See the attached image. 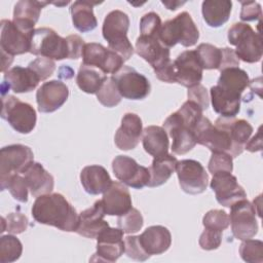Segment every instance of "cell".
Here are the masks:
<instances>
[{"instance_id":"f5cc1de1","label":"cell","mask_w":263,"mask_h":263,"mask_svg":"<svg viewBox=\"0 0 263 263\" xmlns=\"http://www.w3.org/2000/svg\"><path fill=\"white\" fill-rule=\"evenodd\" d=\"M69 47V59L76 60L81 57L82 49L84 46V40L78 35H69L66 37Z\"/></svg>"},{"instance_id":"7c38bea8","label":"cell","mask_w":263,"mask_h":263,"mask_svg":"<svg viewBox=\"0 0 263 263\" xmlns=\"http://www.w3.org/2000/svg\"><path fill=\"white\" fill-rule=\"evenodd\" d=\"M112 170L121 183L135 189H142L150 180L149 170L125 155H118L113 159Z\"/></svg>"},{"instance_id":"9a60e30c","label":"cell","mask_w":263,"mask_h":263,"mask_svg":"<svg viewBox=\"0 0 263 263\" xmlns=\"http://www.w3.org/2000/svg\"><path fill=\"white\" fill-rule=\"evenodd\" d=\"M0 27L1 51L11 57L30 52L31 41L34 32L24 31L9 20H2Z\"/></svg>"},{"instance_id":"ab89813d","label":"cell","mask_w":263,"mask_h":263,"mask_svg":"<svg viewBox=\"0 0 263 263\" xmlns=\"http://www.w3.org/2000/svg\"><path fill=\"white\" fill-rule=\"evenodd\" d=\"M98 101L105 107L111 108L117 106L121 101V95L112 77H108L97 91Z\"/></svg>"},{"instance_id":"6da1fadb","label":"cell","mask_w":263,"mask_h":263,"mask_svg":"<svg viewBox=\"0 0 263 263\" xmlns=\"http://www.w3.org/2000/svg\"><path fill=\"white\" fill-rule=\"evenodd\" d=\"M32 216L40 224L67 232H76L79 222L76 210L60 193H47L36 197L32 206Z\"/></svg>"},{"instance_id":"f6af8a7d","label":"cell","mask_w":263,"mask_h":263,"mask_svg":"<svg viewBox=\"0 0 263 263\" xmlns=\"http://www.w3.org/2000/svg\"><path fill=\"white\" fill-rule=\"evenodd\" d=\"M232 158L231 155L225 152H213L208 164L209 172L212 175L220 172L231 173L233 170Z\"/></svg>"},{"instance_id":"2e32d148","label":"cell","mask_w":263,"mask_h":263,"mask_svg":"<svg viewBox=\"0 0 263 263\" xmlns=\"http://www.w3.org/2000/svg\"><path fill=\"white\" fill-rule=\"evenodd\" d=\"M210 186L215 192L217 201L223 206L230 208L236 201L247 198L245 189L231 173L220 172L214 174Z\"/></svg>"},{"instance_id":"7bdbcfd3","label":"cell","mask_w":263,"mask_h":263,"mask_svg":"<svg viewBox=\"0 0 263 263\" xmlns=\"http://www.w3.org/2000/svg\"><path fill=\"white\" fill-rule=\"evenodd\" d=\"M1 223H2V228L0 230L1 233L4 231H7L8 233H11V234H20L26 231L29 225L27 216H25L20 212L10 213L5 218L2 217Z\"/></svg>"},{"instance_id":"83f0119b","label":"cell","mask_w":263,"mask_h":263,"mask_svg":"<svg viewBox=\"0 0 263 263\" xmlns=\"http://www.w3.org/2000/svg\"><path fill=\"white\" fill-rule=\"evenodd\" d=\"M49 2L21 0L16 2L13 10L12 22L22 30L34 32V26L38 22L41 9Z\"/></svg>"},{"instance_id":"8992f818","label":"cell","mask_w":263,"mask_h":263,"mask_svg":"<svg viewBox=\"0 0 263 263\" xmlns=\"http://www.w3.org/2000/svg\"><path fill=\"white\" fill-rule=\"evenodd\" d=\"M1 117L20 134L31 133L36 125V111L28 103L10 95L2 96Z\"/></svg>"},{"instance_id":"5bb4252c","label":"cell","mask_w":263,"mask_h":263,"mask_svg":"<svg viewBox=\"0 0 263 263\" xmlns=\"http://www.w3.org/2000/svg\"><path fill=\"white\" fill-rule=\"evenodd\" d=\"M33 159V151L26 145L13 144L3 147L0 151V181L13 174H22Z\"/></svg>"},{"instance_id":"4316f807","label":"cell","mask_w":263,"mask_h":263,"mask_svg":"<svg viewBox=\"0 0 263 263\" xmlns=\"http://www.w3.org/2000/svg\"><path fill=\"white\" fill-rule=\"evenodd\" d=\"M80 182L85 192L91 195H99L104 193L111 186L113 181L104 166L92 164L82 168Z\"/></svg>"},{"instance_id":"11a10c76","label":"cell","mask_w":263,"mask_h":263,"mask_svg":"<svg viewBox=\"0 0 263 263\" xmlns=\"http://www.w3.org/2000/svg\"><path fill=\"white\" fill-rule=\"evenodd\" d=\"M245 148L250 152H256L262 150V137H261V128L258 129L256 136H254L251 140L245 144Z\"/></svg>"},{"instance_id":"681fc988","label":"cell","mask_w":263,"mask_h":263,"mask_svg":"<svg viewBox=\"0 0 263 263\" xmlns=\"http://www.w3.org/2000/svg\"><path fill=\"white\" fill-rule=\"evenodd\" d=\"M222 242V232L204 228L199 236L198 243L202 250L212 251L220 247Z\"/></svg>"},{"instance_id":"5b68a950","label":"cell","mask_w":263,"mask_h":263,"mask_svg":"<svg viewBox=\"0 0 263 263\" xmlns=\"http://www.w3.org/2000/svg\"><path fill=\"white\" fill-rule=\"evenodd\" d=\"M228 41L236 46L234 50L238 60L246 63H257L263 53L262 38L247 23H235L228 30Z\"/></svg>"},{"instance_id":"484cf974","label":"cell","mask_w":263,"mask_h":263,"mask_svg":"<svg viewBox=\"0 0 263 263\" xmlns=\"http://www.w3.org/2000/svg\"><path fill=\"white\" fill-rule=\"evenodd\" d=\"M140 242L147 254L160 255L168 250L172 243L170 230L161 225H154L146 228L139 236Z\"/></svg>"},{"instance_id":"836d02e7","label":"cell","mask_w":263,"mask_h":263,"mask_svg":"<svg viewBox=\"0 0 263 263\" xmlns=\"http://www.w3.org/2000/svg\"><path fill=\"white\" fill-rule=\"evenodd\" d=\"M178 160L173 154H166L161 157H155L150 165V180L148 187H158L164 184L176 170Z\"/></svg>"},{"instance_id":"7a4b0ae2","label":"cell","mask_w":263,"mask_h":263,"mask_svg":"<svg viewBox=\"0 0 263 263\" xmlns=\"http://www.w3.org/2000/svg\"><path fill=\"white\" fill-rule=\"evenodd\" d=\"M129 28L128 15L121 10L110 11L103 23L102 33L107 40L109 49L118 53L124 62L134 54V47L127 38Z\"/></svg>"},{"instance_id":"e575fe53","label":"cell","mask_w":263,"mask_h":263,"mask_svg":"<svg viewBox=\"0 0 263 263\" xmlns=\"http://www.w3.org/2000/svg\"><path fill=\"white\" fill-rule=\"evenodd\" d=\"M107 78V75L98 68L81 64L76 76V83L82 91L97 93Z\"/></svg>"},{"instance_id":"d6986e66","label":"cell","mask_w":263,"mask_h":263,"mask_svg":"<svg viewBox=\"0 0 263 263\" xmlns=\"http://www.w3.org/2000/svg\"><path fill=\"white\" fill-rule=\"evenodd\" d=\"M69 97L68 86L60 80L44 82L36 92L38 111L41 113H51L60 109Z\"/></svg>"},{"instance_id":"c3c4849f","label":"cell","mask_w":263,"mask_h":263,"mask_svg":"<svg viewBox=\"0 0 263 263\" xmlns=\"http://www.w3.org/2000/svg\"><path fill=\"white\" fill-rule=\"evenodd\" d=\"M124 253L127 257L136 260V261H146L150 255L145 252L143 249L139 236H126L124 238Z\"/></svg>"},{"instance_id":"e0dca14e","label":"cell","mask_w":263,"mask_h":263,"mask_svg":"<svg viewBox=\"0 0 263 263\" xmlns=\"http://www.w3.org/2000/svg\"><path fill=\"white\" fill-rule=\"evenodd\" d=\"M163 128L173 139L172 151L177 155L186 154L197 144L194 129L185 124L177 112L172 113L164 120Z\"/></svg>"},{"instance_id":"1f68e13d","label":"cell","mask_w":263,"mask_h":263,"mask_svg":"<svg viewBox=\"0 0 263 263\" xmlns=\"http://www.w3.org/2000/svg\"><path fill=\"white\" fill-rule=\"evenodd\" d=\"M231 8L229 0H205L201 5L203 21L212 28L221 27L229 20Z\"/></svg>"},{"instance_id":"d6a6232c","label":"cell","mask_w":263,"mask_h":263,"mask_svg":"<svg viewBox=\"0 0 263 263\" xmlns=\"http://www.w3.org/2000/svg\"><path fill=\"white\" fill-rule=\"evenodd\" d=\"M98 2L75 1L70 7L72 23L74 27L81 33L92 31L98 26V21L93 13V5Z\"/></svg>"},{"instance_id":"d4e9b609","label":"cell","mask_w":263,"mask_h":263,"mask_svg":"<svg viewBox=\"0 0 263 263\" xmlns=\"http://www.w3.org/2000/svg\"><path fill=\"white\" fill-rule=\"evenodd\" d=\"M28 188L34 197L51 193L54 185L53 177L39 162L30 163L22 173Z\"/></svg>"},{"instance_id":"8d00e7d4","label":"cell","mask_w":263,"mask_h":263,"mask_svg":"<svg viewBox=\"0 0 263 263\" xmlns=\"http://www.w3.org/2000/svg\"><path fill=\"white\" fill-rule=\"evenodd\" d=\"M202 69L219 70L222 61V48L210 43H200L195 49Z\"/></svg>"},{"instance_id":"4fadbf2b","label":"cell","mask_w":263,"mask_h":263,"mask_svg":"<svg viewBox=\"0 0 263 263\" xmlns=\"http://www.w3.org/2000/svg\"><path fill=\"white\" fill-rule=\"evenodd\" d=\"M123 231L120 228L105 227L97 236V252L90 262H115L124 253Z\"/></svg>"},{"instance_id":"ac0fdd59","label":"cell","mask_w":263,"mask_h":263,"mask_svg":"<svg viewBox=\"0 0 263 263\" xmlns=\"http://www.w3.org/2000/svg\"><path fill=\"white\" fill-rule=\"evenodd\" d=\"M173 63L177 83L188 88L200 83L203 69L195 50H185L181 52Z\"/></svg>"},{"instance_id":"74e56055","label":"cell","mask_w":263,"mask_h":263,"mask_svg":"<svg viewBox=\"0 0 263 263\" xmlns=\"http://www.w3.org/2000/svg\"><path fill=\"white\" fill-rule=\"evenodd\" d=\"M23 253V245L13 235H2L0 238V262L10 263L16 261Z\"/></svg>"},{"instance_id":"9f6ffc18","label":"cell","mask_w":263,"mask_h":263,"mask_svg":"<svg viewBox=\"0 0 263 263\" xmlns=\"http://www.w3.org/2000/svg\"><path fill=\"white\" fill-rule=\"evenodd\" d=\"M1 61H2V67H1V71L2 72H6L9 68V66L11 65V63L13 62V57L8 55L7 53L1 51Z\"/></svg>"},{"instance_id":"6f0895ef","label":"cell","mask_w":263,"mask_h":263,"mask_svg":"<svg viewBox=\"0 0 263 263\" xmlns=\"http://www.w3.org/2000/svg\"><path fill=\"white\" fill-rule=\"evenodd\" d=\"M185 2H180V1H162V4L167 7L170 10H176L180 5L184 4Z\"/></svg>"},{"instance_id":"ba28073f","label":"cell","mask_w":263,"mask_h":263,"mask_svg":"<svg viewBox=\"0 0 263 263\" xmlns=\"http://www.w3.org/2000/svg\"><path fill=\"white\" fill-rule=\"evenodd\" d=\"M229 220L232 234L236 239L246 240L258 233L256 209L247 198L238 200L230 206Z\"/></svg>"},{"instance_id":"816d5d0a","label":"cell","mask_w":263,"mask_h":263,"mask_svg":"<svg viewBox=\"0 0 263 263\" xmlns=\"http://www.w3.org/2000/svg\"><path fill=\"white\" fill-rule=\"evenodd\" d=\"M188 100L195 102L197 105L201 107L202 110H206L210 105V98L208 93V89L201 85L200 83L188 88Z\"/></svg>"},{"instance_id":"44dd1931","label":"cell","mask_w":263,"mask_h":263,"mask_svg":"<svg viewBox=\"0 0 263 263\" xmlns=\"http://www.w3.org/2000/svg\"><path fill=\"white\" fill-rule=\"evenodd\" d=\"M101 201L105 214L108 216H120L132 209L130 193L121 182H112L111 186L103 193Z\"/></svg>"},{"instance_id":"9c48e42d","label":"cell","mask_w":263,"mask_h":263,"mask_svg":"<svg viewBox=\"0 0 263 263\" xmlns=\"http://www.w3.org/2000/svg\"><path fill=\"white\" fill-rule=\"evenodd\" d=\"M121 97L128 100H143L151 90L149 80L133 67L122 66L111 76Z\"/></svg>"},{"instance_id":"4dcf8cb0","label":"cell","mask_w":263,"mask_h":263,"mask_svg":"<svg viewBox=\"0 0 263 263\" xmlns=\"http://www.w3.org/2000/svg\"><path fill=\"white\" fill-rule=\"evenodd\" d=\"M213 110L221 115V117H235L240 110V97L230 95L218 85H214L210 89Z\"/></svg>"},{"instance_id":"f1b7e54d","label":"cell","mask_w":263,"mask_h":263,"mask_svg":"<svg viewBox=\"0 0 263 263\" xmlns=\"http://www.w3.org/2000/svg\"><path fill=\"white\" fill-rule=\"evenodd\" d=\"M142 143L145 151L154 158L168 153V136L161 126L149 125L145 127L142 133Z\"/></svg>"},{"instance_id":"7402d4cb","label":"cell","mask_w":263,"mask_h":263,"mask_svg":"<svg viewBox=\"0 0 263 263\" xmlns=\"http://www.w3.org/2000/svg\"><path fill=\"white\" fill-rule=\"evenodd\" d=\"M143 133L141 118L135 113H125L121 125L115 133L114 142L120 150H132L137 147Z\"/></svg>"},{"instance_id":"db71d44e","label":"cell","mask_w":263,"mask_h":263,"mask_svg":"<svg viewBox=\"0 0 263 263\" xmlns=\"http://www.w3.org/2000/svg\"><path fill=\"white\" fill-rule=\"evenodd\" d=\"M239 66V60L237 59L234 50L229 47L222 48V61L221 66L219 68V71H222L226 68H232V67H238Z\"/></svg>"},{"instance_id":"30bf717a","label":"cell","mask_w":263,"mask_h":263,"mask_svg":"<svg viewBox=\"0 0 263 263\" xmlns=\"http://www.w3.org/2000/svg\"><path fill=\"white\" fill-rule=\"evenodd\" d=\"M176 173L181 189L188 194H200L205 191L209 175L202 164L194 159H183L177 162Z\"/></svg>"},{"instance_id":"f546056e","label":"cell","mask_w":263,"mask_h":263,"mask_svg":"<svg viewBox=\"0 0 263 263\" xmlns=\"http://www.w3.org/2000/svg\"><path fill=\"white\" fill-rule=\"evenodd\" d=\"M220 72L217 85L226 92L241 98V93L251 82L247 72L239 67L226 68Z\"/></svg>"},{"instance_id":"603a6c76","label":"cell","mask_w":263,"mask_h":263,"mask_svg":"<svg viewBox=\"0 0 263 263\" xmlns=\"http://www.w3.org/2000/svg\"><path fill=\"white\" fill-rule=\"evenodd\" d=\"M105 215L102 201L97 200L92 206L80 213L76 232L87 238H97L98 234L109 226L108 222L104 220Z\"/></svg>"},{"instance_id":"ee69618b","label":"cell","mask_w":263,"mask_h":263,"mask_svg":"<svg viewBox=\"0 0 263 263\" xmlns=\"http://www.w3.org/2000/svg\"><path fill=\"white\" fill-rule=\"evenodd\" d=\"M204 228L223 232L230 225L229 215L223 210H211L202 218Z\"/></svg>"},{"instance_id":"f907efd6","label":"cell","mask_w":263,"mask_h":263,"mask_svg":"<svg viewBox=\"0 0 263 263\" xmlns=\"http://www.w3.org/2000/svg\"><path fill=\"white\" fill-rule=\"evenodd\" d=\"M240 20L243 22H252L262 17L261 5L256 1H241Z\"/></svg>"},{"instance_id":"bcb514c9","label":"cell","mask_w":263,"mask_h":263,"mask_svg":"<svg viewBox=\"0 0 263 263\" xmlns=\"http://www.w3.org/2000/svg\"><path fill=\"white\" fill-rule=\"evenodd\" d=\"M161 20L156 12L144 14L140 21V33L142 36H158L161 29Z\"/></svg>"},{"instance_id":"60d3db41","label":"cell","mask_w":263,"mask_h":263,"mask_svg":"<svg viewBox=\"0 0 263 263\" xmlns=\"http://www.w3.org/2000/svg\"><path fill=\"white\" fill-rule=\"evenodd\" d=\"M239 254L243 261L248 263L263 262V242L259 239H246L239 246Z\"/></svg>"},{"instance_id":"b9f144b4","label":"cell","mask_w":263,"mask_h":263,"mask_svg":"<svg viewBox=\"0 0 263 263\" xmlns=\"http://www.w3.org/2000/svg\"><path fill=\"white\" fill-rule=\"evenodd\" d=\"M144 224L143 216L139 210L132 208L125 214L118 216L117 225L124 233L130 234L138 232Z\"/></svg>"},{"instance_id":"3957f363","label":"cell","mask_w":263,"mask_h":263,"mask_svg":"<svg viewBox=\"0 0 263 263\" xmlns=\"http://www.w3.org/2000/svg\"><path fill=\"white\" fill-rule=\"evenodd\" d=\"M194 133L197 144L205 146L212 152H225L232 157L241 154L235 147L229 130L219 118L213 125L208 117L202 116L196 124Z\"/></svg>"},{"instance_id":"ffe728a7","label":"cell","mask_w":263,"mask_h":263,"mask_svg":"<svg viewBox=\"0 0 263 263\" xmlns=\"http://www.w3.org/2000/svg\"><path fill=\"white\" fill-rule=\"evenodd\" d=\"M136 52L148 62L154 71L171 62L170 48L160 42L158 36L140 35L136 41Z\"/></svg>"},{"instance_id":"52a82bcc","label":"cell","mask_w":263,"mask_h":263,"mask_svg":"<svg viewBox=\"0 0 263 263\" xmlns=\"http://www.w3.org/2000/svg\"><path fill=\"white\" fill-rule=\"evenodd\" d=\"M32 54L61 61L69 59V47L66 38L58 35L51 28L35 29L31 41Z\"/></svg>"},{"instance_id":"277c9868","label":"cell","mask_w":263,"mask_h":263,"mask_svg":"<svg viewBox=\"0 0 263 263\" xmlns=\"http://www.w3.org/2000/svg\"><path fill=\"white\" fill-rule=\"evenodd\" d=\"M198 38L199 31L187 11H183L174 18L164 22L159 32V40L167 48L175 46L177 43L190 47L196 44Z\"/></svg>"},{"instance_id":"d590c367","label":"cell","mask_w":263,"mask_h":263,"mask_svg":"<svg viewBox=\"0 0 263 263\" xmlns=\"http://www.w3.org/2000/svg\"><path fill=\"white\" fill-rule=\"evenodd\" d=\"M219 119L229 130L231 139L237 150L242 153L245 144L248 142L253 133V126L245 119H235L234 117H219Z\"/></svg>"},{"instance_id":"8fae6325","label":"cell","mask_w":263,"mask_h":263,"mask_svg":"<svg viewBox=\"0 0 263 263\" xmlns=\"http://www.w3.org/2000/svg\"><path fill=\"white\" fill-rule=\"evenodd\" d=\"M81 57V64L98 68L105 74H115L124 64L118 53L96 42L85 43Z\"/></svg>"},{"instance_id":"f35d334b","label":"cell","mask_w":263,"mask_h":263,"mask_svg":"<svg viewBox=\"0 0 263 263\" xmlns=\"http://www.w3.org/2000/svg\"><path fill=\"white\" fill-rule=\"evenodd\" d=\"M1 190L8 189L12 197L20 202L28 201V185L22 174H13L0 181Z\"/></svg>"},{"instance_id":"cb8c5ba5","label":"cell","mask_w":263,"mask_h":263,"mask_svg":"<svg viewBox=\"0 0 263 263\" xmlns=\"http://www.w3.org/2000/svg\"><path fill=\"white\" fill-rule=\"evenodd\" d=\"M39 81L36 73L29 67L23 68L21 66H15L4 73V80L1 88L2 91L7 88L15 93H24L35 89Z\"/></svg>"},{"instance_id":"7dc6e473","label":"cell","mask_w":263,"mask_h":263,"mask_svg":"<svg viewBox=\"0 0 263 263\" xmlns=\"http://www.w3.org/2000/svg\"><path fill=\"white\" fill-rule=\"evenodd\" d=\"M28 67L36 73L40 81H43L53 74L55 70V63L53 60L40 57L32 61Z\"/></svg>"}]
</instances>
